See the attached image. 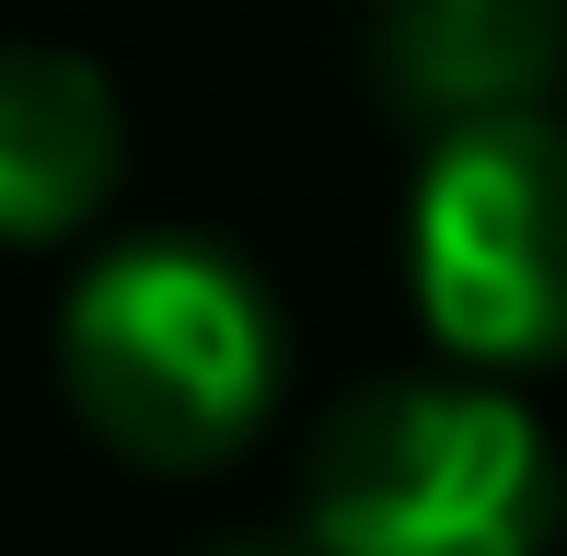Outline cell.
I'll return each instance as SVG.
<instances>
[{
	"label": "cell",
	"mask_w": 567,
	"mask_h": 556,
	"mask_svg": "<svg viewBox=\"0 0 567 556\" xmlns=\"http://www.w3.org/2000/svg\"><path fill=\"white\" fill-rule=\"evenodd\" d=\"M567 464L545 418L486 371H394L313 429L301 545L313 556H556Z\"/></svg>",
	"instance_id": "7a4b0ae2"
},
{
	"label": "cell",
	"mask_w": 567,
	"mask_h": 556,
	"mask_svg": "<svg viewBox=\"0 0 567 556\" xmlns=\"http://www.w3.org/2000/svg\"><path fill=\"white\" fill-rule=\"evenodd\" d=\"M244 556H255V534H244Z\"/></svg>",
	"instance_id": "8992f818"
},
{
	"label": "cell",
	"mask_w": 567,
	"mask_h": 556,
	"mask_svg": "<svg viewBox=\"0 0 567 556\" xmlns=\"http://www.w3.org/2000/svg\"><path fill=\"white\" fill-rule=\"evenodd\" d=\"M116 163H127L116 82L82 47H12L0 59V233L70 244L116 197Z\"/></svg>",
	"instance_id": "5b68a950"
},
{
	"label": "cell",
	"mask_w": 567,
	"mask_h": 556,
	"mask_svg": "<svg viewBox=\"0 0 567 556\" xmlns=\"http://www.w3.org/2000/svg\"><path fill=\"white\" fill-rule=\"evenodd\" d=\"M278 360H290V325H278L267 278L209 233L105 244L59 290L70 418L151 475L231 464L278 406Z\"/></svg>",
	"instance_id": "6da1fadb"
},
{
	"label": "cell",
	"mask_w": 567,
	"mask_h": 556,
	"mask_svg": "<svg viewBox=\"0 0 567 556\" xmlns=\"http://www.w3.org/2000/svg\"><path fill=\"white\" fill-rule=\"evenodd\" d=\"M405 278L417 325L452 348V371L522 383L567 371V116H486L429 140L405 197Z\"/></svg>",
	"instance_id": "3957f363"
},
{
	"label": "cell",
	"mask_w": 567,
	"mask_h": 556,
	"mask_svg": "<svg viewBox=\"0 0 567 556\" xmlns=\"http://www.w3.org/2000/svg\"><path fill=\"white\" fill-rule=\"evenodd\" d=\"M371 70L429 140L533 116L567 70V0H371Z\"/></svg>",
	"instance_id": "277c9868"
}]
</instances>
